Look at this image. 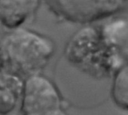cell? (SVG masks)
<instances>
[{
  "instance_id": "cell-2",
  "label": "cell",
  "mask_w": 128,
  "mask_h": 115,
  "mask_svg": "<svg viewBox=\"0 0 128 115\" xmlns=\"http://www.w3.org/2000/svg\"><path fill=\"white\" fill-rule=\"evenodd\" d=\"M0 43L2 49L0 69L24 80L41 74L56 50L51 38L25 27L8 32Z\"/></svg>"
},
{
  "instance_id": "cell-1",
  "label": "cell",
  "mask_w": 128,
  "mask_h": 115,
  "mask_svg": "<svg viewBox=\"0 0 128 115\" xmlns=\"http://www.w3.org/2000/svg\"><path fill=\"white\" fill-rule=\"evenodd\" d=\"M123 22L108 26H88L69 41L65 56L78 69L96 78L108 77L122 67L119 32Z\"/></svg>"
},
{
  "instance_id": "cell-5",
  "label": "cell",
  "mask_w": 128,
  "mask_h": 115,
  "mask_svg": "<svg viewBox=\"0 0 128 115\" xmlns=\"http://www.w3.org/2000/svg\"><path fill=\"white\" fill-rule=\"evenodd\" d=\"M40 4L38 0H0V26L8 32L22 27Z\"/></svg>"
},
{
  "instance_id": "cell-3",
  "label": "cell",
  "mask_w": 128,
  "mask_h": 115,
  "mask_svg": "<svg viewBox=\"0 0 128 115\" xmlns=\"http://www.w3.org/2000/svg\"><path fill=\"white\" fill-rule=\"evenodd\" d=\"M56 84L39 74L24 80L20 103V115H68Z\"/></svg>"
},
{
  "instance_id": "cell-8",
  "label": "cell",
  "mask_w": 128,
  "mask_h": 115,
  "mask_svg": "<svg viewBox=\"0 0 128 115\" xmlns=\"http://www.w3.org/2000/svg\"><path fill=\"white\" fill-rule=\"evenodd\" d=\"M2 61V49H1V43H0V64Z\"/></svg>"
},
{
  "instance_id": "cell-4",
  "label": "cell",
  "mask_w": 128,
  "mask_h": 115,
  "mask_svg": "<svg viewBox=\"0 0 128 115\" xmlns=\"http://www.w3.org/2000/svg\"><path fill=\"white\" fill-rule=\"evenodd\" d=\"M48 8L62 20L88 23L108 17L125 7V1H46Z\"/></svg>"
},
{
  "instance_id": "cell-7",
  "label": "cell",
  "mask_w": 128,
  "mask_h": 115,
  "mask_svg": "<svg viewBox=\"0 0 128 115\" xmlns=\"http://www.w3.org/2000/svg\"><path fill=\"white\" fill-rule=\"evenodd\" d=\"M111 96L118 108L128 111V63L124 64L114 74Z\"/></svg>"
},
{
  "instance_id": "cell-9",
  "label": "cell",
  "mask_w": 128,
  "mask_h": 115,
  "mask_svg": "<svg viewBox=\"0 0 128 115\" xmlns=\"http://www.w3.org/2000/svg\"><path fill=\"white\" fill-rule=\"evenodd\" d=\"M0 115H2V114H0Z\"/></svg>"
},
{
  "instance_id": "cell-6",
  "label": "cell",
  "mask_w": 128,
  "mask_h": 115,
  "mask_svg": "<svg viewBox=\"0 0 128 115\" xmlns=\"http://www.w3.org/2000/svg\"><path fill=\"white\" fill-rule=\"evenodd\" d=\"M24 80L0 69V114L8 115L20 103Z\"/></svg>"
}]
</instances>
